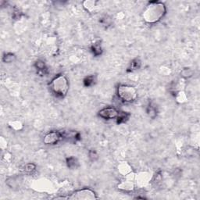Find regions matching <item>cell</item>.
<instances>
[{
	"label": "cell",
	"mask_w": 200,
	"mask_h": 200,
	"mask_svg": "<svg viewBox=\"0 0 200 200\" xmlns=\"http://www.w3.org/2000/svg\"><path fill=\"white\" fill-rule=\"evenodd\" d=\"M166 13V8L164 3L159 1H152L146 6L142 11L143 21L149 24H154L159 22Z\"/></svg>",
	"instance_id": "6da1fadb"
},
{
	"label": "cell",
	"mask_w": 200,
	"mask_h": 200,
	"mask_svg": "<svg viewBox=\"0 0 200 200\" xmlns=\"http://www.w3.org/2000/svg\"><path fill=\"white\" fill-rule=\"evenodd\" d=\"M69 81L63 74L56 76L49 84L52 92L58 98H64L69 91Z\"/></svg>",
	"instance_id": "7a4b0ae2"
},
{
	"label": "cell",
	"mask_w": 200,
	"mask_h": 200,
	"mask_svg": "<svg viewBox=\"0 0 200 200\" xmlns=\"http://www.w3.org/2000/svg\"><path fill=\"white\" fill-rule=\"evenodd\" d=\"M117 95L124 103H132L137 99L138 91L131 85H120L117 88Z\"/></svg>",
	"instance_id": "3957f363"
},
{
	"label": "cell",
	"mask_w": 200,
	"mask_h": 200,
	"mask_svg": "<svg viewBox=\"0 0 200 200\" xmlns=\"http://www.w3.org/2000/svg\"><path fill=\"white\" fill-rule=\"evenodd\" d=\"M68 199H77V200H93L98 198L95 192L90 188H82L73 192L70 196L67 197Z\"/></svg>",
	"instance_id": "277c9868"
},
{
	"label": "cell",
	"mask_w": 200,
	"mask_h": 200,
	"mask_svg": "<svg viewBox=\"0 0 200 200\" xmlns=\"http://www.w3.org/2000/svg\"><path fill=\"white\" fill-rule=\"evenodd\" d=\"M64 135L62 132L57 131H50L44 136L43 142L45 145H55L63 138Z\"/></svg>",
	"instance_id": "5b68a950"
},
{
	"label": "cell",
	"mask_w": 200,
	"mask_h": 200,
	"mask_svg": "<svg viewBox=\"0 0 200 200\" xmlns=\"http://www.w3.org/2000/svg\"><path fill=\"white\" fill-rule=\"evenodd\" d=\"M119 111L114 107L103 108L99 112V116L105 120H111L117 118Z\"/></svg>",
	"instance_id": "8992f818"
},
{
	"label": "cell",
	"mask_w": 200,
	"mask_h": 200,
	"mask_svg": "<svg viewBox=\"0 0 200 200\" xmlns=\"http://www.w3.org/2000/svg\"><path fill=\"white\" fill-rule=\"evenodd\" d=\"M117 188L123 192H132L135 190V184L131 180H127V181H121L117 185Z\"/></svg>",
	"instance_id": "52a82bcc"
},
{
	"label": "cell",
	"mask_w": 200,
	"mask_h": 200,
	"mask_svg": "<svg viewBox=\"0 0 200 200\" xmlns=\"http://www.w3.org/2000/svg\"><path fill=\"white\" fill-rule=\"evenodd\" d=\"M35 67L38 71V73L42 75H45L48 74V69H47L45 63L42 60H37L35 63Z\"/></svg>",
	"instance_id": "ba28073f"
},
{
	"label": "cell",
	"mask_w": 200,
	"mask_h": 200,
	"mask_svg": "<svg viewBox=\"0 0 200 200\" xmlns=\"http://www.w3.org/2000/svg\"><path fill=\"white\" fill-rule=\"evenodd\" d=\"M91 50L92 52L93 55L95 56H99L102 54L103 53V49L101 46V42H96L91 45Z\"/></svg>",
	"instance_id": "9c48e42d"
},
{
	"label": "cell",
	"mask_w": 200,
	"mask_h": 200,
	"mask_svg": "<svg viewBox=\"0 0 200 200\" xmlns=\"http://www.w3.org/2000/svg\"><path fill=\"white\" fill-rule=\"evenodd\" d=\"M96 7V2L95 1H90V0H87L83 2V7L89 13H91L93 10H95Z\"/></svg>",
	"instance_id": "30bf717a"
},
{
	"label": "cell",
	"mask_w": 200,
	"mask_h": 200,
	"mask_svg": "<svg viewBox=\"0 0 200 200\" xmlns=\"http://www.w3.org/2000/svg\"><path fill=\"white\" fill-rule=\"evenodd\" d=\"M130 114H128V112H119L118 115L117 117V123H122L126 122L127 120L129 119Z\"/></svg>",
	"instance_id": "8fae6325"
},
{
	"label": "cell",
	"mask_w": 200,
	"mask_h": 200,
	"mask_svg": "<svg viewBox=\"0 0 200 200\" xmlns=\"http://www.w3.org/2000/svg\"><path fill=\"white\" fill-rule=\"evenodd\" d=\"M66 163H67V166L70 169H75L78 166V162H77V159L73 156L67 158Z\"/></svg>",
	"instance_id": "7c38bea8"
},
{
	"label": "cell",
	"mask_w": 200,
	"mask_h": 200,
	"mask_svg": "<svg viewBox=\"0 0 200 200\" xmlns=\"http://www.w3.org/2000/svg\"><path fill=\"white\" fill-rule=\"evenodd\" d=\"M141 61H140L139 59H133L131 63V66H130L129 71L130 72H133V71H136V70H138L141 67Z\"/></svg>",
	"instance_id": "4fadbf2b"
},
{
	"label": "cell",
	"mask_w": 200,
	"mask_h": 200,
	"mask_svg": "<svg viewBox=\"0 0 200 200\" xmlns=\"http://www.w3.org/2000/svg\"><path fill=\"white\" fill-rule=\"evenodd\" d=\"M16 59V56L15 54L12 53H8L4 54V56H2V61L6 63H13V61H15Z\"/></svg>",
	"instance_id": "5bb4252c"
},
{
	"label": "cell",
	"mask_w": 200,
	"mask_h": 200,
	"mask_svg": "<svg viewBox=\"0 0 200 200\" xmlns=\"http://www.w3.org/2000/svg\"><path fill=\"white\" fill-rule=\"evenodd\" d=\"M95 81V76L90 75L85 77V78L84 79L83 82H84V85H85V87H91L94 85Z\"/></svg>",
	"instance_id": "9a60e30c"
},
{
	"label": "cell",
	"mask_w": 200,
	"mask_h": 200,
	"mask_svg": "<svg viewBox=\"0 0 200 200\" xmlns=\"http://www.w3.org/2000/svg\"><path fill=\"white\" fill-rule=\"evenodd\" d=\"M147 114L152 119H154L157 115V109L155 106H152V104L149 105L147 108Z\"/></svg>",
	"instance_id": "2e32d148"
},
{
	"label": "cell",
	"mask_w": 200,
	"mask_h": 200,
	"mask_svg": "<svg viewBox=\"0 0 200 200\" xmlns=\"http://www.w3.org/2000/svg\"><path fill=\"white\" fill-rule=\"evenodd\" d=\"M36 169V166L35 164H34V163H27V164L24 166V172H26V173L27 174H30L32 173V172H34L35 170Z\"/></svg>",
	"instance_id": "e0dca14e"
},
{
	"label": "cell",
	"mask_w": 200,
	"mask_h": 200,
	"mask_svg": "<svg viewBox=\"0 0 200 200\" xmlns=\"http://www.w3.org/2000/svg\"><path fill=\"white\" fill-rule=\"evenodd\" d=\"M175 97H176L177 101L178 103H184L186 100V95L183 91H179L175 94Z\"/></svg>",
	"instance_id": "ac0fdd59"
},
{
	"label": "cell",
	"mask_w": 200,
	"mask_h": 200,
	"mask_svg": "<svg viewBox=\"0 0 200 200\" xmlns=\"http://www.w3.org/2000/svg\"><path fill=\"white\" fill-rule=\"evenodd\" d=\"M181 77H184V78H188V77H190L193 75V71L189 69V68H185L181 72Z\"/></svg>",
	"instance_id": "d6986e66"
},
{
	"label": "cell",
	"mask_w": 200,
	"mask_h": 200,
	"mask_svg": "<svg viewBox=\"0 0 200 200\" xmlns=\"http://www.w3.org/2000/svg\"><path fill=\"white\" fill-rule=\"evenodd\" d=\"M10 127L16 131H20L23 128V124L19 121H13L10 123Z\"/></svg>",
	"instance_id": "ffe728a7"
},
{
	"label": "cell",
	"mask_w": 200,
	"mask_h": 200,
	"mask_svg": "<svg viewBox=\"0 0 200 200\" xmlns=\"http://www.w3.org/2000/svg\"><path fill=\"white\" fill-rule=\"evenodd\" d=\"M88 156H89V158L91 161H95V160L99 158V155H98V153L96 152V151L93 150V149L89 151Z\"/></svg>",
	"instance_id": "44dd1931"
},
{
	"label": "cell",
	"mask_w": 200,
	"mask_h": 200,
	"mask_svg": "<svg viewBox=\"0 0 200 200\" xmlns=\"http://www.w3.org/2000/svg\"><path fill=\"white\" fill-rule=\"evenodd\" d=\"M100 22H101L104 26H109V24H111V20L110 18H109L108 16H105L104 18H102Z\"/></svg>",
	"instance_id": "7402d4cb"
}]
</instances>
